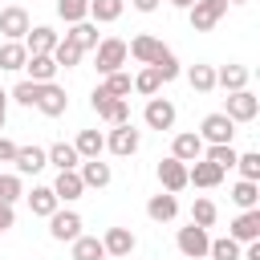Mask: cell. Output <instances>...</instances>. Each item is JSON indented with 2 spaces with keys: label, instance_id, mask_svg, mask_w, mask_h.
<instances>
[{
  "label": "cell",
  "instance_id": "obj_1",
  "mask_svg": "<svg viewBox=\"0 0 260 260\" xmlns=\"http://www.w3.org/2000/svg\"><path fill=\"white\" fill-rule=\"evenodd\" d=\"M126 57H130V53H126V41H122V37H102V41L93 45V61H98L93 69H98L102 77H106V73H118V69L126 65Z\"/></svg>",
  "mask_w": 260,
  "mask_h": 260
},
{
  "label": "cell",
  "instance_id": "obj_2",
  "mask_svg": "<svg viewBox=\"0 0 260 260\" xmlns=\"http://www.w3.org/2000/svg\"><path fill=\"white\" fill-rule=\"evenodd\" d=\"M138 146H142V130H134V122L110 126V134H106V150H110V154L130 158V154H138Z\"/></svg>",
  "mask_w": 260,
  "mask_h": 260
},
{
  "label": "cell",
  "instance_id": "obj_3",
  "mask_svg": "<svg viewBox=\"0 0 260 260\" xmlns=\"http://www.w3.org/2000/svg\"><path fill=\"white\" fill-rule=\"evenodd\" d=\"M223 12H228V0H195V4L187 8L195 32H211V28L223 20Z\"/></svg>",
  "mask_w": 260,
  "mask_h": 260
},
{
  "label": "cell",
  "instance_id": "obj_4",
  "mask_svg": "<svg viewBox=\"0 0 260 260\" xmlns=\"http://www.w3.org/2000/svg\"><path fill=\"white\" fill-rule=\"evenodd\" d=\"M195 134L203 138V146H211V142H232V138H236V122H232L223 110H215V114H207V118L199 122Z\"/></svg>",
  "mask_w": 260,
  "mask_h": 260
},
{
  "label": "cell",
  "instance_id": "obj_5",
  "mask_svg": "<svg viewBox=\"0 0 260 260\" xmlns=\"http://www.w3.org/2000/svg\"><path fill=\"white\" fill-rule=\"evenodd\" d=\"M49 236H53L57 244H73V240L81 236V215H77L73 207H57V211L49 215Z\"/></svg>",
  "mask_w": 260,
  "mask_h": 260
},
{
  "label": "cell",
  "instance_id": "obj_6",
  "mask_svg": "<svg viewBox=\"0 0 260 260\" xmlns=\"http://www.w3.org/2000/svg\"><path fill=\"white\" fill-rule=\"evenodd\" d=\"M37 110H41L45 118H61V114L69 110V93H65L57 81H41V85H37Z\"/></svg>",
  "mask_w": 260,
  "mask_h": 260
},
{
  "label": "cell",
  "instance_id": "obj_7",
  "mask_svg": "<svg viewBox=\"0 0 260 260\" xmlns=\"http://www.w3.org/2000/svg\"><path fill=\"white\" fill-rule=\"evenodd\" d=\"M175 244H179V252H183L187 260H203V256H207V244H211V236H207V228H199V223H187V228H179Z\"/></svg>",
  "mask_w": 260,
  "mask_h": 260
},
{
  "label": "cell",
  "instance_id": "obj_8",
  "mask_svg": "<svg viewBox=\"0 0 260 260\" xmlns=\"http://www.w3.org/2000/svg\"><path fill=\"white\" fill-rule=\"evenodd\" d=\"M175 118H179L175 102H171V98H158V93H154V98L146 102V110H142V122H146L150 130H171Z\"/></svg>",
  "mask_w": 260,
  "mask_h": 260
},
{
  "label": "cell",
  "instance_id": "obj_9",
  "mask_svg": "<svg viewBox=\"0 0 260 260\" xmlns=\"http://www.w3.org/2000/svg\"><path fill=\"white\" fill-rule=\"evenodd\" d=\"M223 114H228L232 122H252V118L260 114V98H256L252 89H236V93H228Z\"/></svg>",
  "mask_w": 260,
  "mask_h": 260
},
{
  "label": "cell",
  "instance_id": "obj_10",
  "mask_svg": "<svg viewBox=\"0 0 260 260\" xmlns=\"http://www.w3.org/2000/svg\"><path fill=\"white\" fill-rule=\"evenodd\" d=\"M158 183H162V191H171V195H179L183 187H187V162H179L175 154H167L162 162H158Z\"/></svg>",
  "mask_w": 260,
  "mask_h": 260
},
{
  "label": "cell",
  "instance_id": "obj_11",
  "mask_svg": "<svg viewBox=\"0 0 260 260\" xmlns=\"http://www.w3.org/2000/svg\"><path fill=\"white\" fill-rule=\"evenodd\" d=\"M228 236H232L236 244H252V240H260V207H248V211H240V215L232 219Z\"/></svg>",
  "mask_w": 260,
  "mask_h": 260
},
{
  "label": "cell",
  "instance_id": "obj_12",
  "mask_svg": "<svg viewBox=\"0 0 260 260\" xmlns=\"http://www.w3.org/2000/svg\"><path fill=\"white\" fill-rule=\"evenodd\" d=\"M102 248H106V256H118V260H126V256L138 248V236H134L130 228H106V236H102Z\"/></svg>",
  "mask_w": 260,
  "mask_h": 260
},
{
  "label": "cell",
  "instance_id": "obj_13",
  "mask_svg": "<svg viewBox=\"0 0 260 260\" xmlns=\"http://www.w3.org/2000/svg\"><path fill=\"white\" fill-rule=\"evenodd\" d=\"M28 12L20 8V4H8V8H0V37L4 41H20L24 32H28Z\"/></svg>",
  "mask_w": 260,
  "mask_h": 260
},
{
  "label": "cell",
  "instance_id": "obj_14",
  "mask_svg": "<svg viewBox=\"0 0 260 260\" xmlns=\"http://www.w3.org/2000/svg\"><path fill=\"white\" fill-rule=\"evenodd\" d=\"M12 167H16V175H41L49 167V154H45V146H16Z\"/></svg>",
  "mask_w": 260,
  "mask_h": 260
},
{
  "label": "cell",
  "instance_id": "obj_15",
  "mask_svg": "<svg viewBox=\"0 0 260 260\" xmlns=\"http://www.w3.org/2000/svg\"><path fill=\"white\" fill-rule=\"evenodd\" d=\"M77 175H81L85 191H89V187H93V191H102V187H110V179H114L110 162H102V158H81V162H77Z\"/></svg>",
  "mask_w": 260,
  "mask_h": 260
},
{
  "label": "cell",
  "instance_id": "obj_16",
  "mask_svg": "<svg viewBox=\"0 0 260 260\" xmlns=\"http://www.w3.org/2000/svg\"><path fill=\"white\" fill-rule=\"evenodd\" d=\"M203 187V191H211V187H219L223 183V171L215 167V162H207V158H195V162H187V187Z\"/></svg>",
  "mask_w": 260,
  "mask_h": 260
},
{
  "label": "cell",
  "instance_id": "obj_17",
  "mask_svg": "<svg viewBox=\"0 0 260 260\" xmlns=\"http://www.w3.org/2000/svg\"><path fill=\"white\" fill-rule=\"evenodd\" d=\"M28 53H53V45L61 41V32H53L49 24H28V32L20 37Z\"/></svg>",
  "mask_w": 260,
  "mask_h": 260
},
{
  "label": "cell",
  "instance_id": "obj_18",
  "mask_svg": "<svg viewBox=\"0 0 260 260\" xmlns=\"http://www.w3.org/2000/svg\"><path fill=\"white\" fill-rule=\"evenodd\" d=\"M162 49H167V45H162L158 37H150V32H138V37H134V41L126 45V53H130V57H134L138 65H150V61H154V57H158Z\"/></svg>",
  "mask_w": 260,
  "mask_h": 260
},
{
  "label": "cell",
  "instance_id": "obj_19",
  "mask_svg": "<svg viewBox=\"0 0 260 260\" xmlns=\"http://www.w3.org/2000/svg\"><path fill=\"white\" fill-rule=\"evenodd\" d=\"M24 77L28 81H53L57 77V61H53V53H28V61H24Z\"/></svg>",
  "mask_w": 260,
  "mask_h": 260
},
{
  "label": "cell",
  "instance_id": "obj_20",
  "mask_svg": "<svg viewBox=\"0 0 260 260\" xmlns=\"http://www.w3.org/2000/svg\"><path fill=\"white\" fill-rule=\"evenodd\" d=\"M171 154H175L179 162H195V158H203V138H199L195 130H183V134H175Z\"/></svg>",
  "mask_w": 260,
  "mask_h": 260
},
{
  "label": "cell",
  "instance_id": "obj_21",
  "mask_svg": "<svg viewBox=\"0 0 260 260\" xmlns=\"http://www.w3.org/2000/svg\"><path fill=\"white\" fill-rule=\"evenodd\" d=\"M53 195H57L61 203H73V199H81V195H85V183H81V175H77V171H57V179H53Z\"/></svg>",
  "mask_w": 260,
  "mask_h": 260
},
{
  "label": "cell",
  "instance_id": "obj_22",
  "mask_svg": "<svg viewBox=\"0 0 260 260\" xmlns=\"http://www.w3.org/2000/svg\"><path fill=\"white\" fill-rule=\"evenodd\" d=\"M146 215H150L154 223H171V219L179 215V199H175L171 191H158V195L146 199Z\"/></svg>",
  "mask_w": 260,
  "mask_h": 260
},
{
  "label": "cell",
  "instance_id": "obj_23",
  "mask_svg": "<svg viewBox=\"0 0 260 260\" xmlns=\"http://www.w3.org/2000/svg\"><path fill=\"white\" fill-rule=\"evenodd\" d=\"M57 207H61V199L53 195V187H32V191H28V211H32V215L49 219Z\"/></svg>",
  "mask_w": 260,
  "mask_h": 260
},
{
  "label": "cell",
  "instance_id": "obj_24",
  "mask_svg": "<svg viewBox=\"0 0 260 260\" xmlns=\"http://www.w3.org/2000/svg\"><path fill=\"white\" fill-rule=\"evenodd\" d=\"M24 61H28L24 41H4V45H0V69H4V73H20Z\"/></svg>",
  "mask_w": 260,
  "mask_h": 260
},
{
  "label": "cell",
  "instance_id": "obj_25",
  "mask_svg": "<svg viewBox=\"0 0 260 260\" xmlns=\"http://www.w3.org/2000/svg\"><path fill=\"white\" fill-rule=\"evenodd\" d=\"M45 154H49V162H53L57 171H77V162H81V154H77L73 142H53Z\"/></svg>",
  "mask_w": 260,
  "mask_h": 260
},
{
  "label": "cell",
  "instance_id": "obj_26",
  "mask_svg": "<svg viewBox=\"0 0 260 260\" xmlns=\"http://www.w3.org/2000/svg\"><path fill=\"white\" fill-rule=\"evenodd\" d=\"M187 85H191L195 93H211V89H215V65L195 61V65L187 69Z\"/></svg>",
  "mask_w": 260,
  "mask_h": 260
},
{
  "label": "cell",
  "instance_id": "obj_27",
  "mask_svg": "<svg viewBox=\"0 0 260 260\" xmlns=\"http://www.w3.org/2000/svg\"><path fill=\"white\" fill-rule=\"evenodd\" d=\"M215 85L228 89V93L248 89V69H244V65H223V69H215Z\"/></svg>",
  "mask_w": 260,
  "mask_h": 260
},
{
  "label": "cell",
  "instance_id": "obj_28",
  "mask_svg": "<svg viewBox=\"0 0 260 260\" xmlns=\"http://www.w3.org/2000/svg\"><path fill=\"white\" fill-rule=\"evenodd\" d=\"M122 8H126V0H89V20L93 24H114L122 16Z\"/></svg>",
  "mask_w": 260,
  "mask_h": 260
},
{
  "label": "cell",
  "instance_id": "obj_29",
  "mask_svg": "<svg viewBox=\"0 0 260 260\" xmlns=\"http://www.w3.org/2000/svg\"><path fill=\"white\" fill-rule=\"evenodd\" d=\"M65 37H69V41H73V45H77V49L85 53V49H93V45H98V24H93V20L85 16V20L69 24V32H65Z\"/></svg>",
  "mask_w": 260,
  "mask_h": 260
},
{
  "label": "cell",
  "instance_id": "obj_30",
  "mask_svg": "<svg viewBox=\"0 0 260 260\" xmlns=\"http://www.w3.org/2000/svg\"><path fill=\"white\" fill-rule=\"evenodd\" d=\"M73 146H77L81 158H102V150H106V134H102V130H81Z\"/></svg>",
  "mask_w": 260,
  "mask_h": 260
},
{
  "label": "cell",
  "instance_id": "obj_31",
  "mask_svg": "<svg viewBox=\"0 0 260 260\" xmlns=\"http://www.w3.org/2000/svg\"><path fill=\"white\" fill-rule=\"evenodd\" d=\"M232 203H236L240 211H248V207H260V183H252V179H240V183L232 187Z\"/></svg>",
  "mask_w": 260,
  "mask_h": 260
},
{
  "label": "cell",
  "instance_id": "obj_32",
  "mask_svg": "<svg viewBox=\"0 0 260 260\" xmlns=\"http://www.w3.org/2000/svg\"><path fill=\"white\" fill-rule=\"evenodd\" d=\"M69 248H73V260H106V248H102L98 236H85V232H81Z\"/></svg>",
  "mask_w": 260,
  "mask_h": 260
},
{
  "label": "cell",
  "instance_id": "obj_33",
  "mask_svg": "<svg viewBox=\"0 0 260 260\" xmlns=\"http://www.w3.org/2000/svg\"><path fill=\"white\" fill-rule=\"evenodd\" d=\"M81 57H85V53H81L69 37H61V41L53 45V61H57V69H73V65H81Z\"/></svg>",
  "mask_w": 260,
  "mask_h": 260
},
{
  "label": "cell",
  "instance_id": "obj_34",
  "mask_svg": "<svg viewBox=\"0 0 260 260\" xmlns=\"http://www.w3.org/2000/svg\"><path fill=\"white\" fill-rule=\"evenodd\" d=\"M203 158L215 162L219 171H228V167H236V146L232 142H211V146H203Z\"/></svg>",
  "mask_w": 260,
  "mask_h": 260
},
{
  "label": "cell",
  "instance_id": "obj_35",
  "mask_svg": "<svg viewBox=\"0 0 260 260\" xmlns=\"http://www.w3.org/2000/svg\"><path fill=\"white\" fill-rule=\"evenodd\" d=\"M150 69H154V73L162 77V85H167V81H175V77L183 73V69H179V57H175L171 49H162V53H158V57L150 61Z\"/></svg>",
  "mask_w": 260,
  "mask_h": 260
},
{
  "label": "cell",
  "instance_id": "obj_36",
  "mask_svg": "<svg viewBox=\"0 0 260 260\" xmlns=\"http://www.w3.org/2000/svg\"><path fill=\"white\" fill-rule=\"evenodd\" d=\"M240 252H244V248H240L232 236H219V240L207 244V256H211V260H240Z\"/></svg>",
  "mask_w": 260,
  "mask_h": 260
},
{
  "label": "cell",
  "instance_id": "obj_37",
  "mask_svg": "<svg viewBox=\"0 0 260 260\" xmlns=\"http://www.w3.org/2000/svg\"><path fill=\"white\" fill-rule=\"evenodd\" d=\"M57 16L65 24H77V20L89 16V0H57Z\"/></svg>",
  "mask_w": 260,
  "mask_h": 260
},
{
  "label": "cell",
  "instance_id": "obj_38",
  "mask_svg": "<svg viewBox=\"0 0 260 260\" xmlns=\"http://www.w3.org/2000/svg\"><path fill=\"white\" fill-rule=\"evenodd\" d=\"M134 89H138L142 98H154V93L162 89V77H158L150 65H142V69H138V77H134Z\"/></svg>",
  "mask_w": 260,
  "mask_h": 260
},
{
  "label": "cell",
  "instance_id": "obj_39",
  "mask_svg": "<svg viewBox=\"0 0 260 260\" xmlns=\"http://www.w3.org/2000/svg\"><path fill=\"white\" fill-rule=\"evenodd\" d=\"M236 171H240V179H252V183H260V150L236 154Z\"/></svg>",
  "mask_w": 260,
  "mask_h": 260
},
{
  "label": "cell",
  "instance_id": "obj_40",
  "mask_svg": "<svg viewBox=\"0 0 260 260\" xmlns=\"http://www.w3.org/2000/svg\"><path fill=\"white\" fill-rule=\"evenodd\" d=\"M215 215H219V211H215V203H211V199H195V203H191V223L211 228V223H215Z\"/></svg>",
  "mask_w": 260,
  "mask_h": 260
},
{
  "label": "cell",
  "instance_id": "obj_41",
  "mask_svg": "<svg viewBox=\"0 0 260 260\" xmlns=\"http://www.w3.org/2000/svg\"><path fill=\"white\" fill-rule=\"evenodd\" d=\"M102 85H106L114 98H130V89H134L130 73H122V69H118V73H106V81H102Z\"/></svg>",
  "mask_w": 260,
  "mask_h": 260
},
{
  "label": "cell",
  "instance_id": "obj_42",
  "mask_svg": "<svg viewBox=\"0 0 260 260\" xmlns=\"http://www.w3.org/2000/svg\"><path fill=\"white\" fill-rule=\"evenodd\" d=\"M8 98H12L16 106H28V110H32V106H37V81H28V77H24V81H16Z\"/></svg>",
  "mask_w": 260,
  "mask_h": 260
},
{
  "label": "cell",
  "instance_id": "obj_43",
  "mask_svg": "<svg viewBox=\"0 0 260 260\" xmlns=\"http://www.w3.org/2000/svg\"><path fill=\"white\" fill-rule=\"evenodd\" d=\"M24 195V187H20V175H0V203H16Z\"/></svg>",
  "mask_w": 260,
  "mask_h": 260
},
{
  "label": "cell",
  "instance_id": "obj_44",
  "mask_svg": "<svg viewBox=\"0 0 260 260\" xmlns=\"http://www.w3.org/2000/svg\"><path fill=\"white\" fill-rule=\"evenodd\" d=\"M102 122H110V126L130 122V102H126V98H114V102H110V110L102 114Z\"/></svg>",
  "mask_w": 260,
  "mask_h": 260
},
{
  "label": "cell",
  "instance_id": "obj_45",
  "mask_svg": "<svg viewBox=\"0 0 260 260\" xmlns=\"http://www.w3.org/2000/svg\"><path fill=\"white\" fill-rule=\"evenodd\" d=\"M110 102H114V93H110L106 85H93V93H89V106H93V114H98V118L110 110Z\"/></svg>",
  "mask_w": 260,
  "mask_h": 260
},
{
  "label": "cell",
  "instance_id": "obj_46",
  "mask_svg": "<svg viewBox=\"0 0 260 260\" xmlns=\"http://www.w3.org/2000/svg\"><path fill=\"white\" fill-rule=\"evenodd\" d=\"M12 223H16V211H12L8 203H0V236H4V232H8Z\"/></svg>",
  "mask_w": 260,
  "mask_h": 260
},
{
  "label": "cell",
  "instance_id": "obj_47",
  "mask_svg": "<svg viewBox=\"0 0 260 260\" xmlns=\"http://www.w3.org/2000/svg\"><path fill=\"white\" fill-rule=\"evenodd\" d=\"M12 154H16V142L0 134V162H12Z\"/></svg>",
  "mask_w": 260,
  "mask_h": 260
},
{
  "label": "cell",
  "instance_id": "obj_48",
  "mask_svg": "<svg viewBox=\"0 0 260 260\" xmlns=\"http://www.w3.org/2000/svg\"><path fill=\"white\" fill-rule=\"evenodd\" d=\"M240 260H260V240H252V244L240 252Z\"/></svg>",
  "mask_w": 260,
  "mask_h": 260
},
{
  "label": "cell",
  "instance_id": "obj_49",
  "mask_svg": "<svg viewBox=\"0 0 260 260\" xmlns=\"http://www.w3.org/2000/svg\"><path fill=\"white\" fill-rule=\"evenodd\" d=\"M130 4H134V8H138V12H154V8H158V4H162V0H130Z\"/></svg>",
  "mask_w": 260,
  "mask_h": 260
},
{
  "label": "cell",
  "instance_id": "obj_50",
  "mask_svg": "<svg viewBox=\"0 0 260 260\" xmlns=\"http://www.w3.org/2000/svg\"><path fill=\"white\" fill-rule=\"evenodd\" d=\"M167 4H175V8H191L195 0H167Z\"/></svg>",
  "mask_w": 260,
  "mask_h": 260
},
{
  "label": "cell",
  "instance_id": "obj_51",
  "mask_svg": "<svg viewBox=\"0 0 260 260\" xmlns=\"http://www.w3.org/2000/svg\"><path fill=\"white\" fill-rule=\"evenodd\" d=\"M0 110H8V89H0Z\"/></svg>",
  "mask_w": 260,
  "mask_h": 260
},
{
  "label": "cell",
  "instance_id": "obj_52",
  "mask_svg": "<svg viewBox=\"0 0 260 260\" xmlns=\"http://www.w3.org/2000/svg\"><path fill=\"white\" fill-rule=\"evenodd\" d=\"M4 118H8V110H0V130H4Z\"/></svg>",
  "mask_w": 260,
  "mask_h": 260
},
{
  "label": "cell",
  "instance_id": "obj_53",
  "mask_svg": "<svg viewBox=\"0 0 260 260\" xmlns=\"http://www.w3.org/2000/svg\"><path fill=\"white\" fill-rule=\"evenodd\" d=\"M228 4H248V0H228Z\"/></svg>",
  "mask_w": 260,
  "mask_h": 260
}]
</instances>
